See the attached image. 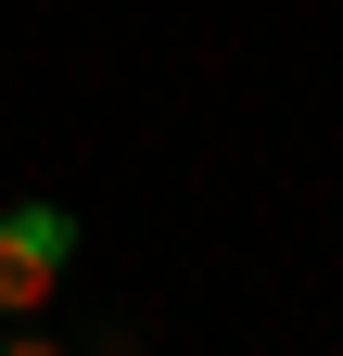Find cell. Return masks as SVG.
I'll return each instance as SVG.
<instances>
[{"label": "cell", "mask_w": 343, "mask_h": 356, "mask_svg": "<svg viewBox=\"0 0 343 356\" xmlns=\"http://www.w3.org/2000/svg\"><path fill=\"white\" fill-rule=\"evenodd\" d=\"M64 267H76V204L13 191L0 204V318H38V305L64 293Z\"/></svg>", "instance_id": "cell-1"}, {"label": "cell", "mask_w": 343, "mask_h": 356, "mask_svg": "<svg viewBox=\"0 0 343 356\" xmlns=\"http://www.w3.org/2000/svg\"><path fill=\"white\" fill-rule=\"evenodd\" d=\"M0 356H64V343L38 331V318H0Z\"/></svg>", "instance_id": "cell-2"}]
</instances>
